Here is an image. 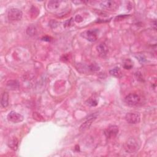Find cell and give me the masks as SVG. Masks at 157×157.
<instances>
[{
  "mask_svg": "<svg viewBox=\"0 0 157 157\" xmlns=\"http://www.w3.org/2000/svg\"><path fill=\"white\" fill-rule=\"evenodd\" d=\"M125 102L130 106H136L140 103L141 98L136 93H130L125 98Z\"/></svg>",
  "mask_w": 157,
  "mask_h": 157,
  "instance_id": "cell-3",
  "label": "cell"
},
{
  "mask_svg": "<svg viewBox=\"0 0 157 157\" xmlns=\"http://www.w3.org/2000/svg\"><path fill=\"white\" fill-rule=\"evenodd\" d=\"M71 21H72V18L71 20H69V21H68L65 22V27H70L71 25Z\"/></svg>",
  "mask_w": 157,
  "mask_h": 157,
  "instance_id": "cell-21",
  "label": "cell"
},
{
  "mask_svg": "<svg viewBox=\"0 0 157 157\" xmlns=\"http://www.w3.org/2000/svg\"><path fill=\"white\" fill-rule=\"evenodd\" d=\"M62 2L61 1H50L48 3L47 8L50 11H56L60 8Z\"/></svg>",
  "mask_w": 157,
  "mask_h": 157,
  "instance_id": "cell-11",
  "label": "cell"
},
{
  "mask_svg": "<svg viewBox=\"0 0 157 157\" xmlns=\"http://www.w3.org/2000/svg\"><path fill=\"white\" fill-rule=\"evenodd\" d=\"M9 104V94L7 92H5L2 96L1 104L3 107H6Z\"/></svg>",
  "mask_w": 157,
  "mask_h": 157,
  "instance_id": "cell-13",
  "label": "cell"
},
{
  "mask_svg": "<svg viewBox=\"0 0 157 157\" xmlns=\"http://www.w3.org/2000/svg\"><path fill=\"white\" fill-rule=\"evenodd\" d=\"M18 145V141L17 138H15V137H14V138L10 139L8 143L9 147L13 150H16L17 149Z\"/></svg>",
  "mask_w": 157,
  "mask_h": 157,
  "instance_id": "cell-12",
  "label": "cell"
},
{
  "mask_svg": "<svg viewBox=\"0 0 157 157\" xmlns=\"http://www.w3.org/2000/svg\"><path fill=\"white\" fill-rule=\"evenodd\" d=\"M120 70L119 68H115L110 71V74L115 77H119L120 74Z\"/></svg>",
  "mask_w": 157,
  "mask_h": 157,
  "instance_id": "cell-15",
  "label": "cell"
},
{
  "mask_svg": "<svg viewBox=\"0 0 157 157\" xmlns=\"http://www.w3.org/2000/svg\"><path fill=\"white\" fill-rule=\"evenodd\" d=\"M96 117H97L96 114H94L93 115H90L88 117H87V119L85 120V121L80 127V130L83 131L88 129L91 126V123H93V122H94V120L96 119Z\"/></svg>",
  "mask_w": 157,
  "mask_h": 157,
  "instance_id": "cell-7",
  "label": "cell"
},
{
  "mask_svg": "<svg viewBox=\"0 0 157 157\" xmlns=\"http://www.w3.org/2000/svg\"><path fill=\"white\" fill-rule=\"evenodd\" d=\"M96 50L99 55L102 57L106 56L108 53V48L105 44H100L99 46H98Z\"/></svg>",
  "mask_w": 157,
  "mask_h": 157,
  "instance_id": "cell-10",
  "label": "cell"
},
{
  "mask_svg": "<svg viewBox=\"0 0 157 157\" xmlns=\"http://www.w3.org/2000/svg\"><path fill=\"white\" fill-rule=\"evenodd\" d=\"M124 148L128 153H135L140 148V143L137 139L131 137L125 143Z\"/></svg>",
  "mask_w": 157,
  "mask_h": 157,
  "instance_id": "cell-1",
  "label": "cell"
},
{
  "mask_svg": "<svg viewBox=\"0 0 157 157\" xmlns=\"http://www.w3.org/2000/svg\"><path fill=\"white\" fill-rule=\"evenodd\" d=\"M126 121L130 124H137L140 122L141 117L139 114L137 112L128 113L125 116Z\"/></svg>",
  "mask_w": 157,
  "mask_h": 157,
  "instance_id": "cell-4",
  "label": "cell"
},
{
  "mask_svg": "<svg viewBox=\"0 0 157 157\" xmlns=\"http://www.w3.org/2000/svg\"><path fill=\"white\" fill-rule=\"evenodd\" d=\"M119 133V127L115 125L109 127L104 131V134L107 138L115 137Z\"/></svg>",
  "mask_w": 157,
  "mask_h": 157,
  "instance_id": "cell-8",
  "label": "cell"
},
{
  "mask_svg": "<svg viewBox=\"0 0 157 157\" xmlns=\"http://www.w3.org/2000/svg\"><path fill=\"white\" fill-rule=\"evenodd\" d=\"M118 2L115 1H102L100 3V6L106 10L113 11L118 8Z\"/></svg>",
  "mask_w": 157,
  "mask_h": 157,
  "instance_id": "cell-6",
  "label": "cell"
},
{
  "mask_svg": "<svg viewBox=\"0 0 157 157\" xmlns=\"http://www.w3.org/2000/svg\"><path fill=\"white\" fill-rule=\"evenodd\" d=\"M23 13L21 10L17 8H12L8 11V17L9 20L12 21H17L21 20Z\"/></svg>",
  "mask_w": 157,
  "mask_h": 157,
  "instance_id": "cell-2",
  "label": "cell"
},
{
  "mask_svg": "<svg viewBox=\"0 0 157 157\" xmlns=\"http://www.w3.org/2000/svg\"><path fill=\"white\" fill-rule=\"evenodd\" d=\"M87 104L90 106L95 107L98 105V101L94 99H90L87 101Z\"/></svg>",
  "mask_w": 157,
  "mask_h": 157,
  "instance_id": "cell-18",
  "label": "cell"
},
{
  "mask_svg": "<svg viewBox=\"0 0 157 157\" xmlns=\"http://www.w3.org/2000/svg\"><path fill=\"white\" fill-rule=\"evenodd\" d=\"M89 68H90V70H91V71H94V72L99 71L100 69V66L98 65V64L97 63H91L89 66Z\"/></svg>",
  "mask_w": 157,
  "mask_h": 157,
  "instance_id": "cell-17",
  "label": "cell"
},
{
  "mask_svg": "<svg viewBox=\"0 0 157 157\" xmlns=\"http://www.w3.org/2000/svg\"><path fill=\"white\" fill-rule=\"evenodd\" d=\"M98 30H90L85 32L84 34V37H85L88 41L95 42L96 41L98 37Z\"/></svg>",
  "mask_w": 157,
  "mask_h": 157,
  "instance_id": "cell-9",
  "label": "cell"
},
{
  "mask_svg": "<svg viewBox=\"0 0 157 157\" xmlns=\"http://www.w3.org/2000/svg\"><path fill=\"white\" fill-rule=\"evenodd\" d=\"M24 116L14 111H11L8 115V120L11 122L17 123L24 120Z\"/></svg>",
  "mask_w": 157,
  "mask_h": 157,
  "instance_id": "cell-5",
  "label": "cell"
},
{
  "mask_svg": "<svg viewBox=\"0 0 157 157\" xmlns=\"http://www.w3.org/2000/svg\"><path fill=\"white\" fill-rule=\"evenodd\" d=\"M132 66H133L132 63H129L128 62V63L126 62V63L124 64V65H123L124 68H125L126 69H131V68H132Z\"/></svg>",
  "mask_w": 157,
  "mask_h": 157,
  "instance_id": "cell-20",
  "label": "cell"
},
{
  "mask_svg": "<svg viewBox=\"0 0 157 157\" xmlns=\"http://www.w3.org/2000/svg\"><path fill=\"white\" fill-rule=\"evenodd\" d=\"M27 33L29 36H34L36 34V28L33 26H30V27L28 28L27 30Z\"/></svg>",
  "mask_w": 157,
  "mask_h": 157,
  "instance_id": "cell-16",
  "label": "cell"
},
{
  "mask_svg": "<svg viewBox=\"0 0 157 157\" xmlns=\"http://www.w3.org/2000/svg\"><path fill=\"white\" fill-rule=\"evenodd\" d=\"M75 21L76 22H78V23H80L81 22L83 21V18L80 15H77L75 17Z\"/></svg>",
  "mask_w": 157,
  "mask_h": 157,
  "instance_id": "cell-19",
  "label": "cell"
},
{
  "mask_svg": "<svg viewBox=\"0 0 157 157\" xmlns=\"http://www.w3.org/2000/svg\"><path fill=\"white\" fill-rule=\"evenodd\" d=\"M19 86V83L17 81H9L7 83V87L11 90L18 89Z\"/></svg>",
  "mask_w": 157,
  "mask_h": 157,
  "instance_id": "cell-14",
  "label": "cell"
}]
</instances>
